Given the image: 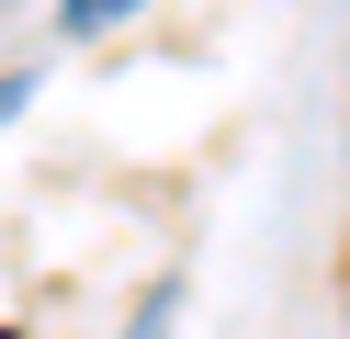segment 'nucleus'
Instances as JSON below:
<instances>
[{
  "mask_svg": "<svg viewBox=\"0 0 350 339\" xmlns=\"http://www.w3.org/2000/svg\"><path fill=\"white\" fill-rule=\"evenodd\" d=\"M147 0H57V34H124Z\"/></svg>",
  "mask_w": 350,
  "mask_h": 339,
  "instance_id": "f257e3e1",
  "label": "nucleus"
},
{
  "mask_svg": "<svg viewBox=\"0 0 350 339\" xmlns=\"http://www.w3.org/2000/svg\"><path fill=\"white\" fill-rule=\"evenodd\" d=\"M23 102H34V79H23V68H0V125H12Z\"/></svg>",
  "mask_w": 350,
  "mask_h": 339,
  "instance_id": "f03ea898",
  "label": "nucleus"
},
{
  "mask_svg": "<svg viewBox=\"0 0 350 339\" xmlns=\"http://www.w3.org/2000/svg\"><path fill=\"white\" fill-rule=\"evenodd\" d=\"M339 328H350V271H339Z\"/></svg>",
  "mask_w": 350,
  "mask_h": 339,
  "instance_id": "7ed1b4c3",
  "label": "nucleus"
}]
</instances>
